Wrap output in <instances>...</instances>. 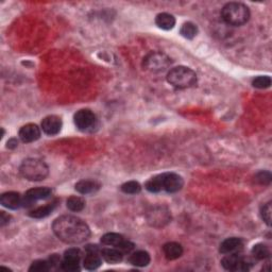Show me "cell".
<instances>
[{"label":"cell","instance_id":"obj_1","mask_svg":"<svg viewBox=\"0 0 272 272\" xmlns=\"http://www.w3.org/2000/svg\"><path fill=\"white\" fill-rule=\"evenodd\" d=\"M52 230L60 240L68 245H79L91 235V230L85 221L71 215H64L55 219Z\"/></svg>","mask_w":272,"mask_h":272},{"label":"cell","instance_id":"obj_2","mask_svg":"<svg viewBox=\"0 0 272 272\" xmlns=\"http://www.w3.org/2000/svg\"><path fill=\"white\" fill-rule=\"evenodd\" d=\"M221 15L227 25L241 26L249 20L250 10L241 2H229L223 8Z\"/></svg>","mask_w":272,"mask_h":272},{"label":"cell","instance_id":"obj_3","mask_svg":"<svg viewBox=\"0 0 272 272\" xmlns=\"http://www.w3.org/2000/svg\"><path fill=\"white\" fill-rule=\"evenodd\" d=\"M19 173L25 179L37 182L46 179L49 174V168L42 160L27 159L21 163Z\"/></svg>","mask_w":272,"mask_h":272},{"label":"cell","instance_id":"obj_4","mask_svg":"<svg viewBox=\"0 0 272 272\" xmlns=\"http://www.w3.org/2000/svg\"><path fill=\"white\" fill-rule=\"evenodd\" d=\"M167 81L169 84L180 88H188L193 86L197 83V75L192 69L185 66H177L169 70L167 74Z\"/></svg>","mask_w":272,"mask_h":272},{"label":"cell","instance_id":"obj_5","mask_svg":"<svg viewBox=\"0 0 272 272\" xmlns=\"http://www.w3.org/2000/svg\"><path fill=\"white\" fill-rule=\"evenodd\" d=\"M171 64L170 58L162 52H151L144 59V68L152 73H160L167 69Z\"/></svg>","mask_w":272,"mask_h":272},{"label":"cell","instance_id":"obj_6","mask_svg":"<svg viewBox=\"0 0 272 272\" xmlns=\"http://www.w3.org/2000/svg\"><path fill=\"white\" fill-rule=\"evenodd\" d=\"M101 243L104 246L117 248L124 254L130 253L134 249V243L126 240L123 235L117 234V233H107V234H104L101 237Z\"/></svg>","mask_w":272,"mask_h":272},{"label":"cell","instance_id":"obj_7","mask_svg":"<svg viewBox=\"0 0 272 272\" xmlns=\"http://www.w3.org/2000/svg\"><path fill=\"white\" fill-rule=\"evenodd\" d=\"M74 121L78 129L80 131L86 132L94 129V127L97 124V117L91 110L83 109L78 111L75 114Z\"/></svg>","mask_w":272,"mask_h":272},{"label":"cell","instance_id":"obj_8","mask_svg":"<svg viewBox=\"0 0 272 272\" xmlns=\"http://www.w3.org/2000/svg\"><path fill=\"white\" fill-rule=\"evenodd\" d=\"M82 252L78 248H70L64 253V259L61 263V268L64 271L76 272L80 270Z\"/></svg>","mask_w":272,"mask_h":272},{"label":"cell","instance_id":"obj_9","mask_svg":"<svg viewBox=\"0 0 272 272\" xmlns=\"http://www.w3.org/2000/svg\"><path fill=\"white\" fill-rule=\"evenodd\" d=\"M221 265L226 270L230 271H248L250 269V263L248 259L237 254H226L221 259Z\"/></svg>","mask_w":272,"mask_h":272},{"label":"cell","instance_id":"obj_10","mask_svg":"<svg viewBox=\"0 0 272 272\" xmlns=\"http://www.w3.org/2000/svg\"><path fill=\"white\" fill-rule=\"evenodd\" d=\"M159 176L160 180V185H162V191L173 193L181 191L183 185H184L183 177L176 174L166 173Z\"/></svg>","mask_w":272,"mask_h":272},{"label":"cell","instance_id":"obj_11","mask_svg":"<svg viewBox=\"0 0 272 272\" xmlns=\"http://www.w3.org/2000/svg\"><path fill=\"white\" fill-rule=\"evenodd\" d=\"M52 191L49 187H37L29 190L24 196V207H32L33 203L38 200H45L51 196Z\"/></svg>","mask_w":272,"mask_h":272},{"label":"cell","instance_id":"obj_12","mask_svg":"<svg viewBox=\"0 0 272 272\" xmlns=\"http://www.w3.org/2000/svg\"><path fill=\"white\" fill-rule=\"evenodd\" d=\"M148 221L153 226H163L170 221L169 212L165 208H153L148 213Z\"/></svg>","mask_w":272,"mask_h":272},{"label":"cell","instance_id":"obj_13","mask_svg":"<svg viewBox=\"0 0 272 272\" xmlns=\"http://www.w3.org/2000/svg\"><path fill=\"white\" fill-rule=\"evenodd\" d=\"M42 129L47 135H57L62 129V119L55 115L47 116L42 121Z\"/></svg>","mask_w":272,"mask_h":272},{"label":"cell","instance_id":"obj_14","mask_svg":"<svg viewBox=\"0 0 272 272\" xmlns=\"http://www.w3.org/2000/svg\"><path fill=\"white\" fill-rule=\"evenodd\" d=\"M0 202L7 208L18 209L24 207V197L15 192H4L0 198Z\"/></svg>","mask_w":272,"mask_h":272},{"label":"cell","instance_id":"obj_15","mask_svg":"<svg viewBox=\"0 0 272 272\" xmlns=\"http://www.w3.org/2000/svg\"><path fill=\"white\" fill-rule=\"evenodd\" d=\"M18 135L23 143H33L41 137V129L34 124H28L21 127Z\"/></svg>","mask_w":272,"mask_h":272},{"label":"cell","instance_id":"obj_16","mask_svg":"<svg viewBox=\"0 0 272 272\" xmlns=\"http://www.w3.org/2000/svg\"><path fill=\"white\" fill-rule=\"evenodd\" d=\"M243 249V241L240 238L231 237L221 242L219 251L224 255L226 254H237Z\"/></svg>","mask_w":272,"mask_h":272},{"label":"cell","instance_id":"obj_17","mask_svg":"<svg viewBox=\"0 0 272 272\" xmlns=\"http://www.w3.org/2000/svg\"><path fill=\"white\" fill-rule=\"evenodd\" d=\"M100 254L104 258L105 262L110 264L120 263L124 258V253L117 248H104L100 250Z\"/></svg>","mask_w":272,"mask_h":272},{"label":"cell","instance_id":"obj_18","mask_svg":"<svg viewBox=\"0 0 272 272\" xmlns=\"http://www.w3.org/2000/svg\"><path fill=\"white\" fill-rule=\"evenodd\" d=\"M58 203H59V200H54V201L47 203L46 205H43V207H40V208L31 210V212L29 213V216L35 219L45 218L53 212L55 208L58 207Z\"/></svg>","mask_w":272,"mask_h":272},{"label":"cell","instance_id":"obj_19","mask_svg":"<svg viewBox=\"0 0 272 272\" xmlns=\"http://www.w3.org/2000/svg\"><path fill=\"white\" fill-rule=\"evenodd\" d=\"M75 188L78 192L82 193V195H87V193H92L98 191L100 188V184L97 181L94 180H81L77 183Z\"/></svg>","mask_w":272,"mask_h":272},{"label":"cell","instance_id":"obj_20","mask_svg":"<svg viewBox=\"0 0 272 272\" xmlns=\"http://www.w3.org/2000/svg\"><path fill=\"white\" fill-rule=\"evenodd\" d=\"M163 251L166 257L170 260H174L182 256L183 248L177 242H167L164 245Z\"/></svg>","mask_w":272,"mask_h":272},{"label":"cell","instance_id":"obj_21","mask_svg":"<svg viewBox=\"0 0 272 272\" xmlns=\"http://www.w3.org/2000/svg\"><path fill=\"white\" fill-rule=\"evenodd\" d=\"M150 255L146 251H136L132 253L129 257V263L136 267H146L150 264Z\"/></svg>","mask_w":272,"mask_h":272},{"label":"cell","instance_id":"obj_22","mask_svg":"<svg viewBox=\"0 0 272 272\" xmlns=\"http://www.w3.org/2000/svg\"><path fill=\"white\" fill-rule=\"evenodd\" d=\"M100 252H87L86 256L83 259V266L87 270H96L102 264L101 256L99 255Z\"/></svg>","mask_w":272,"mask_h":272},{"label":"cell","instance_id":"obj_23","mask_svg":"<svg viewBox=\"0 0 272 272\" xmlns=\"http://www.w3.org/2000/svg\"><path fill=\"white\" fill-rule=\"evenodd\" d=\"M155 24L163 30H171L176 26V18L171 14L160 13L155 18Z\"/></svg>","mask_w":272,"mask_h":272},{"label":"cell","instance_id":"obj_24","mask_svg":"<svg viewBox=\"0 0 272 272\" xmlns=\"http://www.w3.org/2000/svg\"><path fill=\"white\" fill-rule=\"evenodd\" d=\"M180 33H181V35L183 37L187 38V40H192V38L197 35L198 28L195 24H192V23H191V21H188V23H185V24L182 25Z\"/></svg>","mask_w":272,"mask_h":272},{"label":"cell","instance_id":"obj_25","mask_svg":"<svg viewBox=\"0 0 272 272\" xmlns=\"http://www.w3.org/2000/svg\"><path fill=\"white\" fill-rule=\"evenodd\" d=\"M252 255L256 259L263 260L270 256V250L267 246L264 245V243H257V245H255L252 249Z\"/></svg>","mask_w":272,"mask_h":272},{"label":"cell","instance_id":"obj_26","mask_svg":"<svg viewBox=\"0 0 272 272\" xmlns=\"http://www.w3.org/2000/svg\"><path fill=\"white\" fill-rule=\"evenodd\" d=\"M67 208L70 209L71 212H80L83 208H85V201L84 199L81 197L73 196L67 199Z\"/></svg>","mask_w":272,"mask_h":272},{"label":"cell","instance_id":"obj_27","mask_svg":"<svg viewBox=\"0 0 272 272\" xmlns=\"http://www.w3.org/2000/svg\"><path fill=\"white\" fill-rule=\"evenodd\" d=\"M120 188L123 192L127 193V195H136V193H140L142 191L141 184L136 181L126 182L125 184L121 185Z\"/></svg>","mask_w":272,"mask_h":272},{"label":"cell","instance_id":"obj_28","mask_svg":"<svg viewBox=\"0 0 272 272\" xmlns=\"http://www.w3.org/2000/svg\"><path fill=\"white\" fill-rule=\"evenodd\" d=\"M252 85L255 88H259V90H264V88H268L271 85V79L268 76H260L255 78L252 82Z\"/></svg>","mask_w":272,"mask_h":272},{"label":"cell","instance_id":"obj_29","mask_svg":"<svg viewBox=\"0 0 272 272\" xmlns=\"http://www.w3.org/2000/svg\"><path fill=\"white\" fill-rule=\"evenodd\" d=\"M50 269V263L46 262V260H35L33 262L30 266L29 271H34V272H44L48 271Z\"/></svg>","mask_w":272,"mask_h":272},{"label":"cell","instance_id":"obj_30","mask_svg":"<svg viewBox=\"0 0 272 272\" xmlns=\"http://www.w3.org/2000/svg\"><path fill=\"white\" fill-rule=\"evenodd\" d=\"M255 182L260 185H269L271 182V174L269 171H259L258 174L255 175Z\"/></svg>","mask_w":272,"mask_h":272},{"label":"cell","instance_id":"obj_31","mask_svg":"<svg viewBox=\"0 0 272 272\" xmlns=\"http://www.w3.org/2000/svg\"><path fill=\"white\" fill-rule=\"evenodd\" d=\"M271 212H272V208H271V203H267L265 204L264 207L260 209V215H262V218L265 221L267 225L270 226L271 224Z\"/></svg>","mask_w":272,"mask_h":272},{"label":"cell","instance_id":"obj_32","mask_svg":"<svg viewBox=\"0 0 272 272\" xmlns=\"http://www.w3.org/2000/svg\"><path fill=\"white\" fill-rule=\"evenodd\" d=\"M9 223H10V216L5 214L4 212L0 213V224H1V226L5 225Z\"/></svg>","mask_w":272,"mask_h":272},{"label":"cell","instance_id":"obj_33","mask_svg":"<svg viewBox=\"0 0 272 272\" xmlns=\"http://www.w3.org/2000/svg\"><path fill=\"white\" fill-rule=\"evenodd\" d=\"M17 146H18V143H17V141L15 140V138H12V140H10L8 142V148L13 149V148H16Z\"/></svg>","mask_w":272,"mask_h":272}]
</instances>
